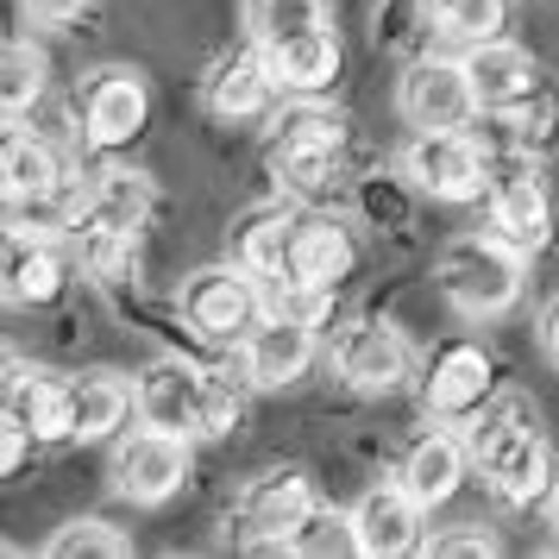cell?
<instances>
[{
	"label": "cell",
	"instance_id": "cell-1",
	"mask_svg": "<svg viewBox=\"0 0 559 559\" xmlns=\"http://www.w3.org/2000/svg\"><path fill=\"white\" fill-rule=\"evenodd\" d=\"M472 453L484 465V484L497 490V503L509 509H534L554 497V453L540 440V415L528 408V396H490L472 415Z\"/></svg>",
	"mask_w": 559,
	"mask_h": 559
},
{
	"label": "cell",
	"instance_id": "cell-2",
	"mask_svg": "<svg viewBox=\"0 0 559 559\" xmlns=\"http://www.w3.org/2000/svg\"><path fill=\"white\" fill-rule=\"evenodd\" d=\"M440 296L465 314V321H497L522 302V252L497 239V233H459L440 252Z\"/></svg>",
	"mask_w": 559,
	"mask_h": 559
},
{
	"label": "cell",
	"instance_id": "cell-3",
	"mask_svg": "<svg viewBox=\"0 0 559 559\" xmlns=\"http://www.w3.org/2000/svg\"><path fill=\"white\" fill-rule=\"evenodd\" d=\"M353 233L340 227L333 214L321 207H308L296 214V227H289V246H283V271H277V296H333L340 283L353 277Z\"/></svg>",
	"mask_w": 559,
	"mask_h": 559
},
{
	"label": "cell",
	"instance_id": "cell-4",
	"mask_svg": "<svg viewBox=\"0 0 559 559\" xmlns=\"http://www.w3.org/2000/svg\"><path fill=\"white\" fill-rule=\"evenodd\" d=\"M403 177L421 189V195H433V202H478L484 189H490V157H484V145L472 139L465 127L453 132H415L403 152Z\"/></svg>",
	"mask_w": 559,
	"mask_h": 559
},
{
	"label": "cell",
	"instance_id": "cell-5",
	"mask_svg": "<svg viewBox=\"0 0 559 559\" xmlns=\"http://www.w3.org/2000/svg\"><path fill=\"white\" fill-rule=\"evenodd\" d=\"M264 283L239 264H207L182 283V321L202 333V340H246V333L264 321Z\"/></svg>",
	"mask_w": 559,
	"mask_h": 559
},
{
	"label": "cell",
	"instance_id": "cell-6",
	"mask_svg": "<svg viewBox=\"0 0 559 559\" xmlns=\"http://www.w3.org/2000/svg\"><path fill=\"white\" fill-rule=\"evenodd\" d=\"M490 227L497 239H509L522 258H534L547 239H554V202H547V182H540V164L534 157H503L490 164Z\"/></svg>",
	"mask_w": 559,
	"mask_h": 559
},
{
	"label": "cell",
	"instance_id": "cell-7",
	"mask_svg": "<svg viewBox=\"0 0 559 559\" xmlns=\"http://www.w3.org/2000/svg\"><path fill=\"white\" fill-rule=\"evenodd\" d=\"M308 509H314L308 478L277 465V472L246 478V490L233 497V522H239V534L252 540L258 554H289V534H296V522H302Z\"/></svg>",
	"mask_w": 559,
	"mask_h": 559
},
{
	"label": "cell",
	"instance_id": "cell-8",
	"mask_svg": "<svg viewBox=\"0 0 559 559\" xmlns=\"http://www.w3.org/2000/svg\"><path fill=\"white\" fill-rule=\"evenodd\" d=\"M182 478H189V433H164L139 421V433H127L114 447V490L127 503H170Z\"/></svg>",
	"mask_w": 559,
	"mask_h": 559
},
{
	"label": "cell",
	"instance_id": "cell-9",
	"mask_svg": "<svg viewBox=\"0 0 559 559\" xmlns=\"http://www.w3.org/2000/svg\"><path fill=\"white\" fill-rule=\"evenodd\" d=\"M497 396V365L478 340H447L428 358V378H421V408L433 421H472L484 403Z\"/></svg>",
	"mask_w": 559,
	"mask_h": 559
},
{
	"label": "cell",
	"instance_id": "cell-10",
	"mask_svg": "<svg viewBox=\"0 0 559 559\" xmlns=\"http://www.w3.org/2000/svg\"><path fill=\"white\" fill-rule=\"evenodd\" d=\"M82 139L95 145V152H120V145H132L139 132H145V120H152V88H145V76L139 70H95V76L82 82Z\"/></svg>",
	"mask_w": 559,
	"mask_h": 559
},
{
	"label": "cell",
	"instance_id": "cell-11",
	"mask_svg": "<svg viewBox=\"0 0 559 559\" xmlns=\"http://www.w3.org/2000/svg\"><path fill=\"white\" fill-rule=\"evenodd\" d=\"M396 107L415 132H453L478 114V95H472V76L453 57H421L403 70V88H396Z\"/></svg>",
	"mask_w": 559,
	"mask_h": 559
},
{
	"label": "cell",
	"instance_id": "cell-12",
	"mask_svg": "<svg viewBox=\"0 0 559 559\" xmlns=\"http://www.w3.org/2000/svg\"><path fill=\"white\" fill-rule=\"evenodd\" d=\"M346 515H353V540L365 559H396V554H421L428 547V534H421V497L403 478L371 484Z\"/></svg>",
	"mask_w": 559,
	"mask_h": 559
},
{
	"label": "cell",
	"instance_id": "cell-13",
	"mask_svg": "<svg viewBox=\"0 0 559 559\" xmlns=\"http://www.w3.org/2000/svg\"><path fill=\"white\" fill-rule=\"evenodd\" d=\"M202 383H207L202 365H189V358H152L139 371V383H132V408H139L145 428L202 440Z\"/></svg>",
	"mask_w": 559,
	"mask_h": 559
},
{
	"label": "cell",
	"instance_id": "cell-14",
	"mask_svg": "<svg viewBox=\"0 0 559 559\" xmlns=\"http://www.w3.org/2000/svg\"><path fill=\"white\" fill-rule=\"evenodd\" d=\"M333 365H340V378L353 383L358 396H390V390H403L408 371H415V353H408V340L390 321H358V328L340 333V346H333Z\"/></svg>",
	"mask_w": 559,
	"mask_h": 559
},
{
	"label": "cell",
	"instance_id": "cell-15",
	"mask_svg": "<svg viewBox=\"0 0 559 559\" xmlns=\"http://www.w3.org/2000/svg\"><path fill=\"white\" fill-rule=\"evenodd\" d=\"M308 365H314V328L283 314V308H264V321L239 340V371H246L252 390H283V383L302 378Z\"/></svg>",
	"mask_w": 559,
	"mask_h": 559
},
{
	"label": "cell",
	"instance_id": "cell-16",
	"mask_svg": "<svg viewBox=\"0 0 559 559\" xmlns=\"http://www.w3.org/2000/svg\"><path fill=\"white\" fill-rule=\"evenodd\" d=\"M465 76H472L478 114H515V107H528L534 95H540L534 57L522 51V45H503V38L472 45V51H465Z\"/></svg>",
	"mask_w": 559,
	"mask_h": 559
},
{
	"label": "cell",
	"instance_id": "cell-17",
	"mask_svg": "<svg viewBox=\"0 0 559 559\" xmlns=\"http://www.w3.org/2000/svg\"><path fill=\"white\" fill-rule=\"evenodd\" d=\"M271 70H264V51H227L214 70L202 76V102L221 127H239V120H258L271 107Z\"/></svg>",
	"mask_w": 559,
	"mask_h": 559
},
{
	"label": "cell",
	"instance_id": "cell-18",
	"mask_svg": "<svg viewBox=\"0 0 559 559\" xmlns=\"http://www.w3.org/2000/svg\"><path fill=\"white\" fill-rule=\"evenodd\" d=\"M258 51H264V70H271V82L283 95H321L340 76V38H333V26L296 32V38L258 45Z\"/></svg>",
	"mask_w": 559,
	"mask_h": 559
},
{
	"label": "cell",
	"instance_id": "cell-19",
	"mask_svg": "<svg viewBox=\"0 0 559 559\" xmlns=\"http://www.w3.org/2000/svg\"><path fill=\"white\" fill-rule=\"evenodd\" d=\"M157 207V189L145 170H127V164H114L95 177V189L76 202V221L82 227H102V233H145Z\"/></svg>",
	"mask_w": 559,
	"mask_h": 559
},
{
	"label": "cell",
	"instance_id": "cell-20",
	"mask_svg": "<svg viewBox=\"0 0 559 559\" xmlns=\"http://www.w3.org/2000/svg\"><path fill=\"white\" fill-rule=\"evenodd\" d=\"M13 421L32 440H76V378H57V371H20L13 383Z\"/></svg>",
	"mask_w": 559,
	"mask_h": 559
},
{
	"label": "cell",
	"instance_id": "cell-21",
	"mask_svg": "<svg viewBox=\"0 0 559 559\" xmlns=\"http://www.w3.org/2000/svg\"><path fill=\"white\" fill-rule=\"evenodd\" d=\"M465 459H472V447H465L459 433L428 428L403 453V472H396V478L421 497V509H433V503H447V497H459V484H465Z\"/></svg>",
	"mask_w": 559,
	"mask_h": 559
},
{
	"label": "cell",
	"instance_id": "cell-22",
	"mask_svg": "<svg viewBox=\"0 0 559 559\" xmlns=\"http://www.w3.org/2000/svg\"><path fill=\"white\" fill-rule=\"evenodd\" d=\"M271 177L296 207H321L340 195L346 182V164H340V145H271Z\"/></svg>",
	"mask_w": 559,
	"mask_h": 559
},
{
	"label": "cell",
	"instance_id": "cell-23",
	"mask_svg": "<svg viewBox=\"0 0 559 559\" xmlns=\"http://www.w3.org/2000/svg\"><path fill=\"white\" fill-rule=\"evenodd\" d=\"M289 227H296V202H264V207H246L233 221V264L252 271L258 283H277L283 271V246H289Z\"/></svg>",
	"mask_w": 559,
	"mask_h": 559
},
{
	"label": "cell",
	"instance_id": "cell-24",
	"mask_svg": "<svg viewBox=\"0 0 559 559\" xmlns=\"http://www.w3.org/2000/svg\"><path fill=\"white\" fill-rule=\"evenodd\" d=\"M0 157H7V177H13V195L20 202H51L57 189H63V157L45 132H0Z\"/></svg>",
	"mask_w": 559,
	"mask_h": 559
},
{
	"label": "cell",
	"instance_id": "cell-25",
	"mask_svg": "<svg viewBox=\"0 0 559 559\" xmlns=\"http://www.w3.org/2000/svg\"><path fill=\"white\" fill-rule=\"evenodd\" d=\"M51 76V57L32 38H0V120H26Z\"/></svg>",
	"mask_w": 559,
	"mask_h": 559
},
{
	"label": "cell",
	"instance_id": "cell-26",
	"mask_svg": "<svg viewBox=\"0 0 559 559\" xmlns=\"http://www.w3.org/2000/svg\"><path fill=\"white\" fill-rule=\"evenodd\" d=\"M127 408H132L127 378H114V371L76 378V440H107V433L127 421Z\"/></svg>",
	"mask_w": 559,
	"mask_h": 559
},
{
	"label": "cell",
	"instance_id": "cell-27",
	"mask_svg": "<svg viewBox=\"0 0 559 559\" xmlns=\"http://www.w3.org/2000/svg\"><path fill=\"white\" fill-rule=\"evenodd\" d=\"M333 20V0H246V38L252 45H277L296 32H314Z\"/></svg>",
	"mask_w": 559,
	"mask_h": 559
},
{
	"label": "cell",
	"instance_id": "cell-28",
	"mask_svg": "<svg viewBox=\"0 0 559 559\" xmlns=\"http://www.w3.org/2000/svg\"><path fill=\"white\" fill-rule=\"evenodd\" d=\"M63 289H70V258L57 252L51 239L26 233V252H20V271H13V302L45 308V302H57Z\"/></svg>",
	"mask_w": 559,
	"mask_h": 559
},
{
	"label": "cell",
	"instance_id": "cell-29",
	"mask_svg": "<svg viewBox=\"0 0 559 559\" xmlns=\"http://www.w3.org/2000/svg\"><path fill=\"white\" fill-rule=\"evenodd\" d=\"M433 26L440 38H453V45H490V38H503L509 26V0H440L433 7Z\"/></svg>",
	"mask_w": 559,
	"mask_h": 559
},
{
	"label": "cell",
	"instance_id": "cell-30",
	"mask_svg": "<svg viewBox=\"0 0 559 559\" xmlns=\"http://www.w3.org/2000/svg\"><path fill=\"white\" fill-rule=\"evenodd\" d=\"M45 554L51 559H127L132 540L114 522H102V515H76V522H63V528L45 540Z\"/></svg>",
	"mask_w": 559,
	"mask_h": 559
},
{
	"label": "cell",
	"instance_id": "cell-31",
	"mask_svg": "<svg viewBox=\"0 0 559 559\" xmlns=\"http://www.w3.org/2000/svg\"><path fill=\"white\" fill-rule=\"evenodd\" d=\"M289 554L302 559H333V554H358L353 540V515H340V509H308L302 522H296V534H289Z\"/></svg>",
	"mask_w": 559,
	"mask_h": 559
},
{
	"label": "cell",
	"instance_id": "cell-32",
	"mask_svg": "<svg viewBox=\"0 0 559 559\" xmlns=\"http://www.w3.org/2000/svg\"><path fill=\"white\" fill-rule=\"evenodd\" d=\"M82 271H95L102 283H127L139 271V233L82 227Z\"/></svg>",
	"mask_w": 559,
	"mask_h": 559
},
{
	"label": "cell",
	"instance_id": "cell-33",
	"mask_svg": "<svg viewBox=\"0 0 559 559\" xmlns=\"http://www.w3.org/2000/svg\"><path fill=\"white\" fill-rule=\"evenodd\" d=\"M277 139L283 145H346V120L321 102H296L277 114Z\"/></svg>",
	"mask_w": 559,
	"mask_h": 559
},
{
	"label": "cell",
	"instance_id": "cell-34",
	"mask_svg": "<svg viewBox=\"0 0 559 559\" xmlns=\"http://www.w3.org/2000/svg\"><path fill=\"white\" fill-rule=\"evenodd\" d=\"M246 371L239 378H227V371H207L202 383V440H214V433H227L233 421H239V408H246Z\"/></svg>",
	"mask_w": 559,
	"mask_h": 559
},
{
	"label": "cell",
	"instance_id": "cell-35",
	"mask_svg": "<svg viewBox=\"0 0 559 559\" xmlns=\"http://www.w3.org/2000/svg\"><path fill=\"white\" fill-rule=\"evenodd\" d=\"M421 554L433 559H490L497 554V534H484V528H459V534H433Z\"/></svg>",
	"mask_w": 559,
	"mask_h": 559
},
{
	"label": "cell",
	"instance_id": "cell-36",
	"mask_svg": "<svg viewBox=\"0 0 559 559\" xmlns=\"http://www.w3.org/2000/svg\"><path fill=\"white\" fill-rule=\"evenodd\" d=\"M26 453H32V433L13 421V408L0 403V478H13L26 465Z\"/></svg>",
	"mask_w": 559,
	"mask_h": 559
},
{
	"label": "cell",
	"instance_id": "cell-37",
	"mask_svg": "<svg viewBox=\"0 0 559 559\" xmlns=\"http://www.w3.org/2000/svg\"><path fill=\"white\" fill-rule=\"evenodd\" d=\"M20 252H26V233L0 227V302H13V271H20Z\"/></svg>",
	"mask_w": 559,
	"mask_h": 559
},
{
	"label": "cell",
	"instance_id": "cell-38",
	"mask_svg": "<svg viewBox=\"0 0 559 559\" xmlns=\"http://www.w3.org/2000/svg\"><path fill=\"white\" fill-rule=\"evenodd\" d=\"M88 0H20V13H26L32 26H63V20H76Z\"/></svg>",
	"mask_w": 559,
	"mask_h": 559
},
{
	"label": "cell",
	"instance_id": "cell-39",
	"mask_svg": "<svg viewBox=\"0 0 559 559\" xmlns=\"http://www.w3.org/2000/svg\"><path fill=\"white\" fill-rule=\"evenodd\" d=\"M13 383H20V358H13L7 346H0V403L13 396Z\"/></svg>",
	"mask_w": 559,
	"mask_h": 559
},
{
	"label": "cell",
	"instance_id": "cell-40",
	"mask_svg": "<svg viewBox=\"0 0 559 559\" xmlns=\"http://www.w3.org/2000/svg\"><path fill=\"white\" fill-rule=\"evenodd\" d=\"M540 340H547V353H554V358H559V302H554V308H547V328H540Z\"/></svg>",
	"mask_w": 559,
	"mask_h": 559
},
{
	"label": "cell",
	"instance_id": "cell-41",
	"mask_svg": "<svg viewBox=\"0 0 559 559\" xmlns=\"http://www.w3.org/2000/svg\"><path fill=\"white\" fill-rule=\"evenodd\" d=\"M13 202V177H7V157H0V207Z\"/></svg>",
	"mask_w": 559,
	"mask_h": 559
},
{
	"label": "cell",
	"instance_id": "cell-42",
	"mask_svg": "<svg viewBox=\"0 0 559 559\" xmlns=\"http://www.w3.org/2000/svg\"><path fill=\"white\" fill-rule=\"evenodd\" d=\"M547 515H554V534H559V478H554V497H547Z\"/></svg>",
	"mask_w": 559,
	"mask_h": 559
}]
</instances>
